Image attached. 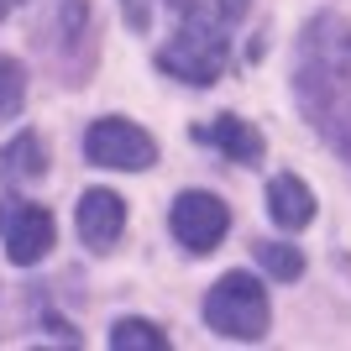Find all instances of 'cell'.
I'll return each instance as SVG.
<instances>
[{
	"mask_svg": "<svg viewBox=\"0 0 351 351\" xmlns=\"http://www.w3.org/2000/svg\"><path fill=\"white\" fill-rule=\"evenodd\" d=\"M267 320H273L267 289H263V278H252V273H226V278L205 293V325L215 330V336L263 341Z\"/></svg>",
	"mask_w": 351,
	"mask_h": 351,
	"instance_id": "cell-3",
	"label": "cell"
},
{
	"mask_svg": "<svg viewBox=\"0 0 351 351\" xmlns=\"http://www.w3.org/2000/svg\"><path fill=\"white\" fill-rule=\"evenodd\" d=\"M205 142H215L231 162H257L263 158V132H252L241 116H215L210 126H199Z\"/></svg>",
	"mask_w": 351,
	"mask_h": 351,
	"instance_id": "cell-11",
	"label": "cell"
},
{
	"mask_svg": "<svg viewBox=\"0 0 351 351\" xmlns=\"http://www.w3.org/2000/svg\"><path fill=\"white\" fill-rule=\"evenodd\" d=\"M47 173V147L37 132H21L0 147V178L5 184H37Z\"/></svg>",
	"mask_w": 351,
	"mask_h": 351,
	"instance_id": "cell-10",
	"label": "cell"
},
{
	"mask_svg": "<svg viewBox=\"0 0 351 351\" xmlns=\"http://www.w3.org/2000/svg\"><path fill=\"white\" fill-rule=\"evenodd\" d=\"M267 215L278 220L283 231H304L309 220H315V194L304 189V178L293 173H278L267 184Z\"/></svg>",
	"mask_w": 351,
	"mask_h": 351,
	"instance_id": "cell-9",
	"label": "cell"
},
{
	"mask_svg": "<svg viewBox=\"0 0 351 351\" xmlns=\"http://www.w3.org/2000/svg\"><path fill=\"white\" fill-rule=\"evenodd\" d=\"M126 231V199L110 189H89L79 199V236H84L89 252H110Z\"/></svg>",
	"mask_w": 351,
	"mask_h": 351,
	"instance_id": "cell-8",
	"label": "cell"
},
{
	"mask_svg": "<svg viewBox=\"0 0 351 351\" xmlns=\"http://www.w3.org/2000/svg\"><path fill=\"white\" fill-rule=\"evenodd\" d=\"M16 5H21V0H0V16H11V11H16Z\"/></svg>",
	"mask_w": 351,
	"mask_h": 351,
	"instance_id": "cell-16",
	"label": "cell"
},
{
	"mask_svg": "<svg viewBox=\"0 0 351 351\" xmlns=\"http://www.w3.org/2000/svg\"><path fill=\"white\" fill-rule=\"evenodd\" d=\"M168 226H173V236H178V247H184V252L205 257V252L220 247V236H226V226H231V210L220 205L215 194L189 189V194H178V199H173Z\"/></svg>",
	"mask_w": 351,
	"mask_h": 351,
	"instance_id": "cell-6",
	"label": "cell"
},
{
	"mask_svg": "<svg viewBox=\"0 0 351 351\" xmlns=\"http://www.w3.org/2000/svg\"><path fill=\"white\" fill-rule=\"evenodd\" d=\"M257 263H263L267 278H278V283H293L299 273H304V252L289 247V241H257Z\"/></svg>",
	"mask_w": 351,
	"mask_h": 351,
	"instance_id": "cell-12",
	"label": "cell"
},
{
	"mask_svg": "<svg viewBox=\"0 0 351 351\" xmlns=\"http://www.w3.org/2000/svg\"><path fill=\"white\" fill-rule=\"evenodd\" d=\"M110 346L116 351H168V336L152 320H116L110 325Z\"/></svg>",
	"mask_w": 351,
	"mask_h": 351,
	"instance_id": "cell-13",
	"label": "cell"
},
{
	"mask_svg": "<svg viewBox=\"0 0 351 351\" xmlns=\"http://www.w3.org/2000/svg\"><path fill=\"white\" fill-rule=\"evenodd\" d=\"M293 95L304 105L309 126L351 162V27L341 16H315L299 37Z\"/></svg>",
	"mask_w": 351,
	"mask_h": 351,
	"instance_id": "cell-1",
	"label": "cell"
},
{
	"mask_svg": "<svg viewBox=\"0 0 351 351\" xmlns=\"http://www.w3.org/2000/svg\"><path fill=\"white\" fill-rule=\"evenodd\" d=\"M84 37H89V5L84 0H47L43 5L37 47L58 53V58H73V53H84Z\"/></svg>",
	"mask_w": 351,
	"mask_h": 351,
	"instance_id": "cell-7",
	"label": "cell"
},
{
	"mask_svg": "<svg viewBox=\"0 0 351 351\" xmlns=\"http://www.w3.org/2000/svg\"><path fill=\"white\" fill-rule=\"evenodd\" d=\"M21 105H27V69L0 53V121H11Z\"/></svg>",
	"mask_w": 351,
	"mask_h": 351,
	"instance_id": "cell-14",
	"label": "cell"
},
{
	"mask_svg": "<svg viewBox=\"0 0 351 351\" xmlns=\"http://www.w3.org/2000/svg\"><path fill=\"white\" fill-rule=\"evenodd\" d=\"M121 11H126V27H132V32L152 27V0H121Z\"/></svg>",
	"mask_w": 351,
	"mask_h": 351,
	"instance_id": "cell-15",
	"label": "cell"
},
{
	"mask_svg": "<svg viewBox=\"0 0 351 351\" xmlns=\"http://www.w3.org/2000/svg\"><path fill=\"white\" fill-rule=\"evenodd\" d=\"M173 5H178V32L158 53V69L205 89L226 73L231 27L247 16V0H173Z\"/></svg>",
	"mask_w": 351,
	"mask_h": 351,
	"instance_id": "cell-2",
	"label": "cell"
},
{
	"mask_svg": "<svg viewBox=\"0 0 351 351\" xmlns=\"http://www.w3.org/2000/svg\"><path fill=\"white\" fill-rule=\"evenodd\" d=\"M0 241H5V257L16 267H32L43 263L53 241H58V226L43 205L32 199H16V194H0Z\"/></svg>",
	"mask_w": 351,
	"mask_h": 351,
	"instance_id": "cell-5",
	"label": "cell"
},
{
	"mask_svg": "<svg viewBox=\"0 0 351 351\" xmlns=\"http://www.w3.org/2000/svg\"><path fill=\"white\" fill-rule=\"evenodd\" d=\"M84 158L95 162V168L142 173V168H152V162H158V142H152L142 126H132V121H121V116H100V121H95V126L84 132Z\"/></svg>",
	"mask_w": 351,
	"mask_h": 351,
	"instance_id": "cell-4",
	"label": "cell"
}]
</instances>
